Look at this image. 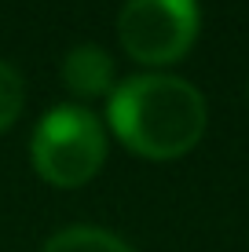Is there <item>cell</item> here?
Instances as JSON below:
<instances>
[{
	"label": "cell",
	"instance_id": "cell-5",
	"mask_svg": "<svg viewBox=\"0 0 249 252\" xmlns=\"http://www.w3.org/2000/svg\"><path fill=\"white\" fill-rule=\"evenodd\" d=\"M40 252H136V249L125 245L117 234L99 230V227H66L51 234Z\"/></svg>",
	"mask_w": 249,
	"mask_h": 252
},
{
	"label": "cell",
	"instance_id": "cell-6",
	"mask_svg": "<svg viewBox=\"0 0 249 252\" xmlns=\"http://www.w3.org/2000/svg\"><path fill=\"white\" fill-rule=\"evenodd\" d=\"M22 102H26V84H22V73L15 69L11 63L0 59V135L19 121L22 114Z\"/></svg>",
	"mask_w": 249,
	"mask_h": 252
},
{
	"label": "cell",
	"instance_id": "cell-2",
	"mask_svg": "<svg viewBox=\"0 0 249 252\" xmlns=\"http://www.w3.org/2000/svg\"><path fill=\"white\" fill-rule=\"evenodd\" d=\"M30 161L44 183L77 190L99 176L107 161V132L99 117L84 106H55L40 117L30 139Z\"/></svg>",
	"mask_w": 249,
	"mask_h": 252
},
{
	"label": "cell",
	"instance_id": "cell-1",
	"mask_svg": "<svg viewBox=\"0 0 249 252\" xmlns=\"http://www.w3.org/2000/svg\"><path fill=\"white\" fill-rule=\"evenodd\" d=\"M110 132L147 161H176L202 143L209 106L191 81L173 73H132L107 95Z\"/></svg>",
	"mask_w": 249,
	"mask_h": 252
},
{
	"label": "cell",
	"instance_id": "cell-3",
	"mask_svg": "<svg viewBox=\"0 0 249 252\" xmlns=\"http://www.w3.org/2000/svg\"><path fill=\"white\" fill-rule=\"evenodd\" d=\"M198 0H125L117 15V40L140 66H173L198 40Z\"/></svg>",
	"mask_w": 249,
	"mask_h": 252
},
{
	"label": "cell",
	"instance_id": "cell-4",
	"mask_svg": "<svg viewBox=\"0 0 249 252\" xmlns=\"http://www.w3.org/2000/svg\"><path fill=\"white\" fill-rule=\"evenodd\" d=\"M59 81L73 99H103L114 92V59L99 44H77L59 63Z\"/></svg>",
	"mask_w": 249,
	"mask_h": 252
}]
</instances>
